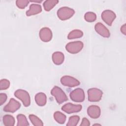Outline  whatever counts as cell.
Masks as SVG:
<instances>
[{
  "label": "cell",
  "mask_w": 126,
  "mask_h": 126,
  "mask_svg": "<svg viewBox=\"0 0 126 126\" xmlns=\"http://www.w3.org/2000/svg\"><path fill=\"white\" fill-rule=\"evenodd\" d=\"M42 11V8L40 5L33 3L30 6L29 9L27 11L26 15L27 16H30L40 13Z\"/></svg>",
  "instance_id": "14"
},
{
  "label": "cell",
  "mask_w": 126,
  "mask_h": 126,
  "mask_svg": "<svg viewBox=\"0 0 126 126\" xmlns=\"http://www.w3.org/2000/svg\"><path fill=\"white\" fill-rule=\"evenodd\" d=\"M121 32L124 34L125 35L126 34V24H124L123 25L121 28Z\"/></svg>",
  "instance_id": "29"
},
{
  "label": "cell",
  "mask_w": 126,
  "mask_h": 126,
  "mask_svg": "<svg viewBox=\"0 0 126 126\" xmlns=\"http://www.w3.org/2000/svg\"><path fill=\"white\" fill-rule=\"evenodd\" d=\"M69 96L71 99L75 102H83L85 99L84 91L81 88H77L71 91Z\"/></svg>",
  "instance_id": "6"
},
{
  "label": "cell",
  "mask_w": 126,
  "mask_h": 126,
  "mask_svg": "<svg viewBox=\"0 0 126 126\" xmlns=\"http://www.w3.org/2000/svg\"><path fill=\"white\" fill-rule=\"evenodd\" d=\"M10 86V82L6 79H1L0 81V90H3L7 89Z\"/></svg>",
  "instance_id": "25"
},
{
  "label": "cell",
  "mask_w": 126,
  "mask_h": 126,
  "mask_svg": "<svg viewBox=\"0 0 126 126\" xmlns=\"http://www.w3.org/2000/svg\"><path fill=\"white\" fill-rule=\"evenodd\" d=\"M29 118L33 124L35 126H43V123L42 121L37 116L33 114H31L29 115Z\"/></svg>",
  "instance_id": "22"
},
{
  "label": "cell",
  "mask_w": 126,
  "mask_h": 126,
  "mask_svg": "<svg viewBox=\"0 0 126 126\" xmlns=\"http://www.w3.org/2000/svg\"><path fill=\"white\" fill-rule=\"evenodd\" d=\"M59 1L57 0H45L43 5L44 9L47 11H49L51 10L58 3Z\"/></svg>",
  "instance_id": "18"
},
{
  "label": "cell",
  "mask_w": 126,
  "mask_h": 126,
  "mask_svg": "<svg viewBox=\"0 0 126 126\" xmlns=\"http://www.w3.org/2000/svg\"><path fill=\"white\" fill-rule=\"evenodd\" d=\"M116 17L115 13L111 10H105L101 13V18L108 26L112 25Z\"/></svg>",
  "instance_id": "8"
},
{
  "label": "cell",
  "mask_w": 126,
  "mask_h": 126,
  "mask_svg": "<svg viewBox=\"0 0 126 126\" xmlns=\"http://www.w3.org/2000/svg\"><path fill=\"white\" fill-rule=\"evenodd\" d=\"M94 29L99 34L104 37H109L110 36L109 31L101 23H97L94 26Z\"/></svg>",
  "instance_id": "12"
},
{
  "label": "cell",
  "mask_w": 126,
  "mask_h": 126,
  "mask_svg": "<svg viewBox=\"0 0 126 126\" xmlns=\"http://www.w3.org/2000/svg\"><path fill=\"white\" fill-rule=\"evenodd\" d=\"M90 125V122L88 119H87L86 118H84L82 119V121L81 122V124H80L81 126H89Z\"/></svg>",
  "instance_id": "28"
},
{
  "label": "cell",
  "mask_w": 126,
  "mask_h": 126,
  "mask_svg": "<svg viewBox=\"0 0 126 126\" xmlns=\"http://www.w3.org/2000/svg\"><path fill=\"white\" fill-rule=\"evenodd\" d=\"M83 35V32L79 30H74L71 31L67 35V38L69 39H72L75 38H78L82 37Z\"/></svg>",
  "instance_id": "20"
},
{
  "label": "cell",
  "mask_w": 126,
  "mask_h": 126,
  "mask_svg": "<svg viewBox=\"0 0 126 126\" xmlns=\"http://www.w3.org/2000/svg\"><path fill=\"white\" fill-rule=\"evenodd\" d=\"M83 43L80 41L69 42L65 46V49L69 53L76 54L79 52L83 48Z\"/></svg>",
  "instance_id": "5"
},
{
  "label": "cell",
  "mask_w": 126,
  "mask_h": 126,
  "mask_svg": "<svg viewBox=\"0 0 126 126\" xmlns=\"http://www.w3.org/2000/svg\"><path fill=\"white\" fill-rule=\"evenodd\" d=\"M80 120V117L77 115L72 116L69 117L68 123L66 124L67 126H76Z\"/></svg>",
  "instance_id": "23"
},
{
  "label": "cell",
  "mask_w": 126,
  "mask_h": 126,
  "mask_svg": "<svg viewBox=\"0 0 126 126\" xmlns=\"http://www.w3.org/2000/svg\"><path fill=\"white\" fill-rule=\"evenodd\" d=\"M39 35L40 39L43 42H49L52 38V31L47 27L42 28L40 30Z\"/></svg>",
  "instance_id": "11"
},
{
  "label": "cell",
  "mask_w": 126,
  "mask_h": 126,
  "mask_svg": "<svg viewBox=\"0 0 126 126\" xmlns=\"http://www.w3.org/2000/svg\"><path fill=\"white\" fill-rule=\"evenodd\" d=\"M54 118L55 121L59 124H64L66 121V116L60 111H56L54 114Z\"/></svg>",
  "instance_id": "19"
},
{
  "label": "cell",
  "mask_w": 126,
  "mask_h": 126,
  "mask_svg": "<svg viewBox=\"0 0 126 126\" xmlns=\"http://www.w3.org/2000/svg\"><path fill=\"white\" fill-rule=\"evenodd\" d=\"M52 60L53 63L57 65L61 64L64 61V55L60 52H56L52 54Z\"/></svg>",
  "instance_id": "15"
},
{
  "label": "cell",
  "mask_w": 126,
  "mask_h": 126,
  "mask_svg": "<svg viewBox=\"0 0 126 126\" xmlns=\"http://www.w3.org/2000/svg\"><path fill=\"white\" fill-rule=\"evenodd\" d=\"M51 94L54 96L59 104L68 100L67 97L63 90L58 86H55L51 91Z\"/></svg>",
  "instance_id": "1"
},
{
  "label": "cell",
  "mask_w": 126,
  "mask_h": 126,
  "mask_svg": "<svg viewBox=\"0 0 126 126\" xmlns=\"http://www.w3.org/2000/svg\"><path fill=\"white\" fill-rule=\"evenodd\" d=\"M82 107V105L80 104H73L71 103H67L62 106V110L68 114H70L80 111Z\"/></svg>",
  "instance_id": "10"
},
{
  "label": "cell",
  "mask_w": 126,
  "mask_h": 126,
  "mask_svg": "<svg viewBox=\"0 0 126 126\" xmlns=\"http://www.w3.org/2000/svg\"><path fill=\"white\" fill-rule=\"evenodd\" d=\"M17 126H27L29 124L27 121L26 117L23 114H19L17 116Z\"/></svg>",
  "instance_id": "21"
},
{
  "label": "cell",
  "mask_w": 126,
  "mask_h": 126,
  "mask_svg": "<svg viewBox=\"0 0 126 126\" xmlns=\"http://www.w3.org/2000/svg\"><path fill=\"white\" fill-rule=\"evenodd\" d=\"M7 99V95L4 93H1L0 94V104L2 105Z\"/></svg>",
  "instance_id": "27"
},
{
  "label": "cell",
  "mask_w": 126,
  "mask_h": 126,
  "mask_svg": "<svg viewBox=\"0 0 126 126\" xmlns=\"http://www.w3.org/2000/svg\"><path fill=\"white\" fill-rule=\"evenodd\" d=\"M35 101L36 104L40 106L45 105L47 102L46 94L43 93H37L35 95Z\"/></svg>",
  "instance_id": "16"
},
{
  "label": "cell",
  "mask_w": 126,
  "mask_h": 126,
  "mask_svg": "<svg viewBox=\"0 0 126 126\" xmlns=\"http://www.w3.org/2000/svg\"><path fill=\"white\" fill-rule=\"evenodd\" d=\"M61 82L63 86L68 87H74L80 84V82L77 79L68 75L63 76L61 79Z\"/></svg>",
  "instance_id": "7"
},
{
  "label": "cell",
  "mask_w": 126,
  "mask_h": 126,
  "mask_svg": "<svg viewBox=\"0 0 126 126\" xmlns=\"http://www.w3.org/2000/svg\"><path fill=\"white\" fill-rule=\"evenodd\" d=\"M75 13V11L69 7H62L58 10L57 15L61 20H66L71 18Z\"/></svg>",
  "instance_id": "2"
},
{
  "label": "cell",
  "mask_w": 126,
  "mask_h": 126,
  "mask_svg": "<svg viewBox=\"0 0 126 126\" xmlns=\"http://www.w3.org/2000/svg\"><path fill=\"white\" fill-rule=\"evenodd\" d=\"M2 121L5 126H13L15 124L14 118L10 115H5L3 117Z\"/></svg>",
  "instance_id": "17"
},
{
  "label": "cell",
  "mask_w": 126,
  "mask_h": 126,
  "mask_svg": "<svg viewBox=\"0 0 126 126\" xmlns=\"http://www.w3.org/2000/svg\"><path fill=\"white\" fill-rule=\"evenodd\" d=\"M29 2L28 0H17L16 1V4L19 8L23 9L28 5Z\"/></svg>",
  "instance_id": "26"
},
{
  "label": "cell",
  "mask_w": 126,
  "mask_h": 126,
  "mask_svg": "<svg viewBox=\"0 0 126 126\" xmlns=\"http://www.w3.org/2000/svg\"><path fill=\"white\" fill-rule=\"evenodd\" d=\"M102 92L97 88H93L88 90V100L91 102L99 101L102 96Z\"/></svg>",
  "instance_id": "4"
},
{
  "label": "cell",
  "mask_w": 126,
  "mask_h": 126,
  "mask_svg": "<svg viewBox=\"0 0 126 126\" xmlns=\"http://www.w3.org/2000/svg\"><path fill=\"white\" fill-rule=\"evenodd\" d=\"M14 95L20 99L25 107H28L31 104V98L29 94L25 90L18 89L14 93Z\"/></svg>",
  "instance_id": "3"
},
{
  "label": "cell",
  "mask_w": 126,
  "mask_h": 126,
  "mask_svg": "<svg viewBox=\"0 0 126 126\" xmlns=\"http://www.w3.org/2000/svg\"><path fill=\"white\" fill-rule=\"evenodd\" d=\"M85 20L88 22H93L96 19V14L93 12H88L84 15Z\"/></svg>",
  "instance_id": "24"
},
{
  "label": "cell",
  "mask_w": 126,
  "mask_h": 126,
  "mask_svg": "<svg viewBox=\"0 0 126 126\" xmlns=\"http://www.w3.org/2000/svg\"><path fill=\"white\" fill-rule=\"evenodd\" d=\"M87 113L91 118L97 119L100 115V109L97 105H91L88 108Z\"/></svg>",
  "instance_id": "13"
},
{
  "label": "cell",
  "mask_w": 126,
  "mask_h": 126,
  "mask_svg": "<svg viewBox=\"0 0 126 126\" xmlns=\"http://www.w3.org/2000/svg\"><path fill=\"white\" fill-rule=\"evenodd\" d=\"M21 107V104L15 99L12 98L9 102L4 107L3 111L6 112L13 113L19 109Z\"/></svg>",
  "instance_id": "9"
}]
</instances>
